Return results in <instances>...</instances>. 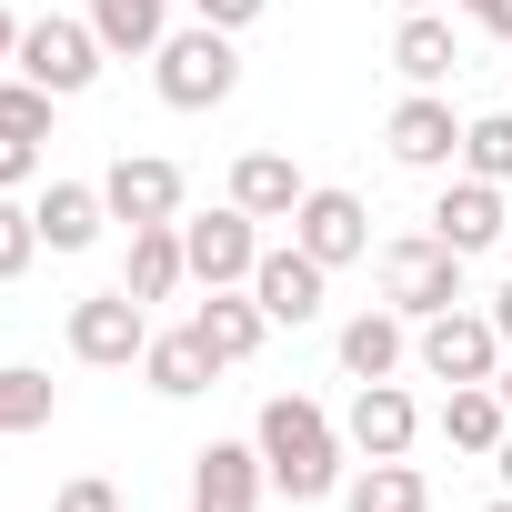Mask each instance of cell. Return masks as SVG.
Here are the masks:
<instances>
[{"instance_id":"3","label":"cell","mask_w":512,"mask_h":512,"mask_svg":"<svg viewBox=\"0 0 512 512\" xmlns=\"http://www.w3.org/2000/svg\"><path fill=\"white\" fill-rule=\"evenodd\" d=\"M382 302H392L402 322L452 312V302H462V251H452L442 231H402V241H382Z\"/></svg>"},{"instance_id":"2","label":"cell","mask_w":512,"mask_h":512,"mask_svg":"<svg viewBox=\"0 0 512 512\" xmlns=\"http://www.w3.org/2000/svg\"><path fill=\"white\" fill-rule=\"evenodd\" d=\"M151 81H161L171 111H221V101L241 91V41L211 31V21H191V31H171V41L151 51Z\"/></svg>"},{"instance_id":"22","label":"cell","mask_w":512,"mask_h":512,"mask_svg":"<svg viewBox=\"0 0 512 512\" xmlns=\"http://www.w3.org/2000/svg\"><path fill=\"white\" fill-rule=\"evenodd\" d=\"M211 352H201V332L181 322V332H151V352H141V382L161 392V402H191V392H211Z\"/></svg>"},{"instance_id":"5","label":"cell","mask_w":512,"mask_h":512,"mask_svg":"<svg viewBox=\"0 0 512 512\" xmlns=\"http://www.w3.org/2000/svg\"><path fill=\"white\" fill-rule=\"evenodd\" d=\"M412 362H422V382H442V392H452V382H492V372H502V332H492V312H462V302H452V312L422 322Z\"/></svg>"},{"instance_id":"4","label":"cell","mask_w":512,"mask_h":512,"mask_svg":"<svg viewBox=\"0 0 512 512\" xmlns=\"http://www.w3.org/2000/svg\"><path fill=\"white\" fill-rule=\"evenodd\" d=\"M101 31L91 21H71V11H41V21H21V51H11V71L21 81H41V91H61V101H81L91 81H101Z\"/></svg>"},{"instance_id":"16","label":"cell","mask_w":512,"mask_h":512,"mask_svg":"<svg viewBox=\"0 0 512 512\" xmlns=\"http://www.w3.org/2000/svg\"><path fill=\"white\" fill-rule=\"evenodd\" d=\"M302 191H312V181H302L292 151H241V161H231V201H241L251 221H292Z\"/></svg>"},{"instance_id":"33","label":"cell","mask_w":512,"mask_h":512,"mask_svg":"<svg viewBox=\"0 0 512 512\" xmlns=\"http://www.w3.org/2000/svg\"><path fill=\"white\" fill-rule=\"evenodd\" d=\"M492 332H502V352H512V282L492 292Z\"/></svg>"},{"instance_id":"17","label":"cell","mask_w":512,"mask_h":512,"mask_svg":"<svg viewBox=\"0 0 512 512\" xmlns=\"http://www.w3.org/2000/svg\"><path fill=\"white\" fill-rule=\"evenodd\" d=\"M31 221H41V251H91L101 221H111V201H101V181H51L31 201Z\"/></svg>"},{"instance_id":"31","label":"cell","mask_w":512,"mask_h":512,"mask_svg":"<svg viewBox=\"0 0 512 512\" xmlns=\"http://www.w3.org/2000/svg\"><path fill=\"white\" fill-rule=\"evenodd\" d=\"M191 11H201L211 31H231V41H241L251 21H262V11H272V0H191Z\"/></svg>"},{"instance_id":"13","label":"cell","mask_w":512,"mask_h":512,"mask_svg":"<svg viewBox=\"0 0 512 512\" xmlns=\"http://www.w3.org/2000/svg\"><path fill=\"white\" fill-rule=\"evenodd\" d=\"M432 231L462 251V262H472V251H492L502 231H512V191L502 181H472V171H452L442 181V201H432Z\"/></svg>"},{"instance_id":"25","label":"cell","mask_w":512,"mask_h":512,"mask_svg":"<svg viewBox=\"0 0 512 512\" xmlns=\"http://www.w3.org/2000/svg\"><path fill=\"white\" fill-rule=\"evenodd\" d=\"M51 412H61V382H51V372H31V362H0V442L41 432Z\"/></svg>"},{"instance_id":"15","label":"cell","mask_w":512,"mask_h":512,"mask_svg":"<svg viewBox=\"0 0 512 512\" xmlns=\"http://www.w3.org/2000/svg\"><path fill=\"white\" fill-rule=\"evenodd\" d=\"M191 332H201V352L231 372V362H251V352H262V332H272V312L262 302H251V282H231V292H211L201 312H191Z\"/></svg>"},{"instance_id":"11","label":"cell","mask_w":512,"mask_h":512,"mask_svg":"<svg viewBox=\"0 0 512 512\" xmlns=\"http://www.w3.org/2000/svg\"><path fill=\"white\" fill-rule=\"evenodd\" d=\"M322 262L302 241H282V251H262V262H251V302L272 312V332H302V322H322Z\"/></svg>"},{"instance_id":"7","label":"cell","mask_w":512,"mask_h":512,"mask_svg":"<svg viewBox=\"0 0 512 512\" xmlns=\"http://www.w3.org/2000/svg\"><path fill=\"white\" fill-rule=\"evenodd\" d=\"M181 251H191V282L201 292H231V282H251V262H262V221H251L241 201H221V211L181 221Z\"/></svg>"},{"instance_id":"37","label":"cell","mask_w":512,"mask_h":512,"mask_svg":"<svg viewBox=\"0 0 512 512\" xmlns=\"http://www.w3.org/2000/svg\"><path fill=\"white\" fill-rule=\"evenodd\" d=\"M392 11H432V0H392Z\"/></svg>"},{"instance_id":"6","label":"cell","mask_w":512,"mask_h":512,"mask_svg":"<svg viewBox=\"0 0 512 512\" xmlns=\"http://www.w3.org/2000/svg\"><path fill=\"white\" fill-rule=\"evenodd\" d=\"M151 352V302H131V292H91V302H71V362H91V372H131Z\"/></svg>"},{"instance_id":"12","label":"cell","mask_w":512,"mask_h":512,"mask_svg":"<svg viewBox=\"0 0 512 512\" xmlns=\"http://www.w3.org/2000/svg\"><path fill=\"white\" fill-rule=\"evenodd\" d=\"M272 472H262V442H201L191 452V512H262Z\"/></svg>"},{"instance_id":"8","label":"cell","mask_w":512,"mask_h":512,"mask_svg":"<svg viewBox=\"0 0 512 512\" xmlns=\"http://www.w3.org/2000/svg\"><path fill=\"white\" fill-rule=\"evenodd\" d=\"M292 241L312 251L322 272L362 262V251H372V211H362V191H332V181H312V191H302V211H292Z\"/></svg>"},{"instance_id":"14","label":"cell","mask_w":512,"mask_h":512,"mask_svg":"<svg viewBox=\"0 0 512 512\" xmlns=\"http://www.w3.org/2000/svg\"><path fill=\"white\" fill-rule=\"evenodd\" d=\"M412 432H422V412H412V392H402V382H352L342 442H352L362 462H402V452H412Z\"/></svg>"},{"instance_id":"34","label":"cell","mask_w":512,"mask_h":512,"mask_svg":"<svg viewBox=\"0 0 512 512\" xmlns=\"http://www.w3.org/2000/svg\"><path fill=\"white\" fill-rule=\"evenodd\" d=\"M21 51V21H11V0H0V61H11Z\"/></svg>"},{"instance_id":"26","label":"cell","mask_w":512,"mask_h":512,"mask_svg":"<svg viewBox=\"0 0 512 512\" xmlns=\"http://www.w3.org/2000/svg\"><path fill=\"white\" fill-rule=\"evenodd\" d=\"M462 171L512 191V111H482V121H462Z\"/></svg>"},{"instance_id":"21","label":"cell","mask_w":512,"mask_h":512,"mask_svg":"<svg viewBox=\"0 0 512 512\" xmlns=\"http://www.w3.org/2000/svg\"><path fill=\"white\" fill-rule=\"evenodd\" d=\"M81 21L101 31V51H111V61H151V51L171 41V0H91Z\"/></svg>"},{"instance_id":"23","label":"cell","mask_w":512,"mask_h":512,"mask_svg":"<svg viewBox=\"0 0 512 512\" xmlns=\"http://www.w3.org/2000/svg\"><path fill=\"white\" fill-rule=\"evenodd\" d=\"M402 352H412V342H402V312H392V302L342 322V372H352V382H392V372H402Z\"/></svg>"},{"instance_id":"1","label":"cell","mask_w":512,"mask_h":512,"mask_svg":"<svg viewBox=\"0 0 512 512\" xmlns=\"http://www.w3.org/2000/svg\"><path fill=\"white\" fill-rule=\"evenodd\" d=\"M251 442H262V472H272V492H292V502H332V492H342V462H352V442H342V422H332L322 402H302V392H272V402H262V422H251Z\"/></svg>"},{"instance_id":"10","label":"cell","mask_w":512,"mask_h":512,"mask_svg":"<svg viewBox=\"0 0 512 512\" xmlns=\"http://www.w3.org/2000/svg\"><path fill=\"white\" fill-rule=\"evenodd\" d=\"M382 141H392V161H402V171H462V121H452V101H442V91L392 101Z\"/></svg>"},{"instance_id":"28","label":"cell","mask_w":512,"mask_h":512,"mask_svg":"<svg viewBox=\"0 0 512 512\" xmlns=\"http://www.w3.org/2000/svg\"><path fill=\"white\" fill-rule=\"evenodd\" d=\"M31 251H41L31 201H11V191H0V282H21V272H31Z\"/></svg>"},{"instance_id":"18","label":"cell","mask_w":512,"mask_h":512,"mask_svg":"<svg viewBox=\"0 0 512 512\" xmlns=\"http://www.w3.org/2000/svg\"><path fill=\"white\" fill-rule=\"evenodd\" d=\"M191 282V251H181V221H151V231H131V262H121V292L131 302H171Z\"/></svg>"},{"instance_id":"38","label":"cell","mask_w":512,"mask_h":512,"mask_svg":"<svg viewBox=\"0 0 512 512\" xmlns=\"http://www.w3.org/2000/svg\"><path fill=\"white\" fill-rule=\"evenodd\" d=\"M482 512H512V492H502V502H482Z\"/></svg>"},{"instance_id":"9","label":"cell","mask_w":512,"mask_h":512,"mask_svg":"<svg viewBox=\"0 0 512 512\" xmlns=\"http://www.w3.org/2000/svg\"><path fill=\"white\" fill-rule=\"evenodd\" d=\"M181 161H161V151H121L111 171H101V201H111V221H131V231H151V221H181Z\"/></svg>"},{"instance_id":"30","label":"cell","mask_w":512,"mask_h":512,"mask_svg":"<svg viewBox=\"0 0 512 512\" xmlns=\"http://www.w3.org/2000/svg\"><path fill=\"white\" fill-rule=\"evenodd\" d=\"M41 181V141H11L0 131V191H31Z\"/></svg>"},{"instance_id":"32","label":"cell","mask_w":512,"mask_h":512,"mask_svg":"<svg viewBox=\"0 0 512 512\" xmlns=\"http://www.w3.org/2000/svg\"><path fill=\"white\" fill-rule=\"evenodd\" d=\"M462 11H472V21L492 31V41H512V0H462Z\"/></svg>"},{"instance_id":"19","label":"cell","mask_w":512,"mask_h":512,"mask_svg":"<svg viewBox=\"0 0 512 512\" xmlns=\"http://www.w3.org/2000/svg\"><path fill=\"white\" fill-rule=\"evenodd\" d=\"M392 71H402L412 91H442V81L462 71V51H452V21H442V11H402V31H392Z\"/></svg>"},{"instance_id":"29","label":"cell","mask_w":512,"mask_h":512,"mask_svg":"<svg viewBox=\"0 0 512 512\" xmlns=\"http://www.w3.org/2000/svg\"><path fill=\"white\" fill-rule=\"evenodd\" d=\"M51 512H121V492H111L101 472H81V482H61V492H51Z\"/></svg>"},{"instance_id":"27","label":"cell","mask_w":512,"mask_h":512,"mask_svg":"<svg viewBox=\"0 0 512 512\" xmlns=\"http://www.w3.org/2000/svg\"><path fill=\"white\" fill-rule=\"evenodd\" d=\"M51 121H61V91H41V81H0V131L11 141H51Z\"/></svg>"},{"instance_id":"35","label":"cell","mask_w":512,"mask_h":512,"mask_svg":"<svg viewBox=\"0 0 512 512\" xmlns=\"http://www.w3.org/2000/svg\"><path fill=\"white\" fill-rule=\"evenodd\" d=\"M492 472H502V492H512V432H502V452H492Z\"/></svg>"},{"instance_id":"24","label":"cell","mask_w":512,"mask_h":512,"mask_svg":"<svg viewBox=\"0 0 512 512\" xmlns=\"http://www.w3.org/2000/svg\"><path fill=\"white\" fill-rule=\"evenodd\" d=\"M342 512H432V482L412 462H362L342 482Z\"/></svg>"},{"instance_id":"20","label":"cell","mask_w":512,"mask_h":512,"mask_svg":"<svg viewBox=\"0 0 512 512\" xmlns=\"http://www.w3.org/2000/svg\"><path fill=\"white\" fill-rule=\"evenodd\" d=\"M502 432H512V402H502L492 382H452V392H442V442H452V452H482V462H492Z\"/></svg>"},{"instance_id":"36","label":"cell","mask_w":512,"mask_h":512,"mask_svg":"<svg viewBox=\"0 0 512 512\" xmlns=\"http://www.w3.org/2000/svg\"><path fill=\"white\" fill-rule=\"evenodd\" d=\"M492 392H502V402H512V352H502V372H492Z\"/></svg>"}]
</instances>
